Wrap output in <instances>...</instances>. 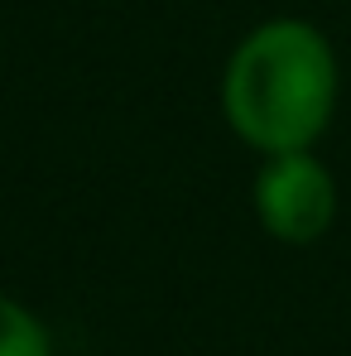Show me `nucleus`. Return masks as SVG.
I'll return each mask as SVG.
<instances>
[{"instance_id":"7ed1b4c3","label":"nucleus","mask_w":351,"mask_h":356,"mask_svg":"<svg viewBox=\"0 0 351 356\" xmlns=\"http://www.w3.org/2000/svg\"><path fill=\"white\" fill-rule=\"evenodd\" d=\"M0 356H54L49 327L10 294H0Z\"/></svg>"},{"instance_id":"f257e3e1","label":"nucleus","mask_w":351,"mask_h":356,"mask_svg":"<svg viewBox=\"0 0 351 356\" xmlns=\"http://www.w3.org/2000/svg\"><path fill=\"white\" fill-rule=\"evenodd\" d=\"M222 106L245 145L265 154L308 149L337 106L332 44L303 19H270L250 29L227 63Z\"/></svg>"},{"instance_id":"f03ea898","label":"nucleus","mask_w":351,"mask_h":356,"mask_svg":"<svg viewBox=\"0 0 351 356\" xmlns=\"http://www.w3.org/2000/svg\"><path fill=\"white\" fill-rule=\"evenodd\" d=\"M255 212L270 236L289 241V245H308L337 217L332 174L318 159H308V149L270 154V164L255 178Z\"/></svg>"}]
</instances>
